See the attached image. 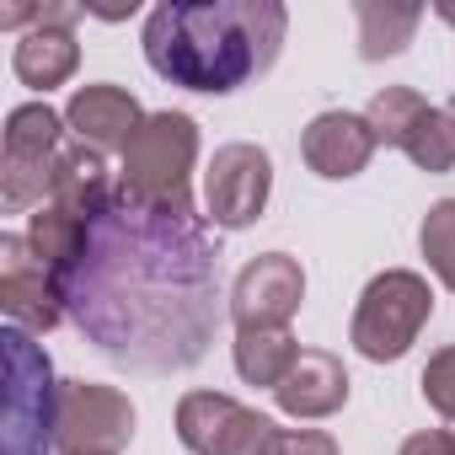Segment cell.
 <instances>
[{
  "label": "cell",
  "instance_id": "9c48e42d",
  "mask_svg": "<svg viewBox=\"0 0 455 455\" xmlns=\"http://www.w3.org/2000/svg\"><path fill=\"white\" fill-rule=\"evenodd\" d=\"M268 188H274V161L263 145H220L209 172H204V204H209V220L225 225V231H242V225L263 220L268 209Z\"/></svg>",
  "mask_w": 455,
  "mask_h": 455
},
{
  "label": "cell",
  "instance_id": "6da1fadb",
  "mask_svg": "<svg viewBox=\"0 0 455 455\" xmlns=\"http://www.w3.org/2000/svg\"><path fill=\"white\" fill-rule=\"evenodd\" d=\"M60 290L97 354L140 375H177L209 354L220 327V242L198 214L150 209L118 188Z\"/></svg>",
  "mask_w": 455,
  "mask_h": 455
},
{
  "label": "cell",
  "instance_id": "9a60e30c",
  "mask_svg": "<svg viewBox=\"0 0 455 455\" xmlns=\"http://www.w3.org/2000/svg\"><path fill=\"white\" fill-rule=\"evenodd\" d=\"M274 396L290 418H332L348 402V370H343V359H332L322 348H300L295 370L284 375V386Z\"/></svg>",
  "mask_w": 455,
  "mask_h": 455
},
{
  "label": "cell",
  "instance_id": "7c38bea8",
  "mask_svg": "<svg viewBox=\"0 0 455 455\" xmlns=\"http://www.w3.org/2000/svg\"><path fill=\"white\" fill-rule=\"evenodd\" d=\"M76 22H81V6H44L38 28H28L17 38V54H12V70H17L22 86L54 92V86H65L76 76V65H81Z\"/></svg>",
  "mask_w": 455,
  "mask_h": 455
},
{
  "label": "cell",
  "instance_id": "ba28073f",
  "mask_svg": "<svg viewBox=\"0 0 455 455\" xmlns=\"http://www.w3.org/2000/svg\"><path fill=\"white\" fill-rule=\"evenodd\" d=\"M274 418L242 407L225 391H188L177 402V439L193 455H268Z\"/></svg>",
  "mask_w": 455,
  "mask_h": 455
},
{
  "label": "cell",
  "instance_id": "3957f363",
  "mask_svg": "<svg viewBox=\"0 0 455 455\" xmlns=\"http://www.w3.org/2000/svg\"><path fill=\"white\" fill-rule=\"evenodd\" d=\"M193 161H198V124L188 113H150L134 145L124 150L118 188L134 204L193 214Z\"/></svg>",
  "mask_w": 455,
  "mask_h": 455
},
{
  "label": "cell",
  "instance_id": "d6986e66",
  "mask_svg": "<svg viewBox=\"0 0 455 455\" xmlns=\"http://www.w3.org/2000/svg\"><path fill=\"white\" fill-rule=\"evenodd\" d=\"M402 156H407L418 172H428V177L455 172V118H450V108H423L418 124H412L407 140H402Z\"/></svg>",
  "mask_w": 455,
  "mask_h": 455
},
{
  "label": "cell",
  "instance_id": "484cf974",
  "mask_svg": "<svg viewBox=\"0 0 455 455\" xmlns=\"http://www.w3.org/2000/svg\"><path fill=\"white\" fill-rule=\"evenodd\" d=\"M450 118H455V102H450Z\"/></svg>",
  "mask_w": 455,
  "mask_h": 455
},
{
  "label": "cell",
  "instance_id": "44dd1931",
  "mask_svg": "<svg viewBox=\"0 0 455 455\" xmlns=\"http://www.w3.org/2000/svg\"><path fill=\"white\" fill-rule=\"evenodd\" d=\"M423 108H428V102H423L412 86H380V92L370 97L364 118H370V129H375L380 145H396V150H402V140H407V129L418 124Z\"/></svg>",
  "mask_w": 455,
  "mask_h": 455
},
{
  "label": "cell",
  "instance_id": "30bf717a",
  "mask_svg": "<svg viewBox=\"0 0 455 455\" xmlns=\"http://www.w3.org/2000/svg\"><path fill=\"white\" fill-rule=\"evenodd\" d=\"M0 311L22 332H49L65 322V290L60 274L33 252L28 236H0Z\"/></svg>",
  "mask_w": 455,
  "mask_h": 455
},
{
  "label": "cell",
  "instance_id": "603a6c76",
  "mask_svg": "<svg viewBox=\"0 0 455 455\" xmlns=\"http://www.w3.org/2000/svg\"><path fill=\"white\" fill-rule=\"evenodd\" d=\"M268 455H338V439L322 428H274Z\"/></svg>",
  "mask_w": 455,
  "mask_h": 455
},
{
  "label": "cell",
  "instance_id": "5bb4252c",
  "mask_svg": "<svg viewBox=\"0 0 455 455\" xmlns=\"http://www.w3.org/2000/svg\"><path fill=\"white\" fill-rule=\"evenodd\" d=\"M65 124L76 129L81 145L92 150H129L134 134L145 129V113L134 102V92L113 86V81H97V86H81L65 108Z\"/></svg>",
  "mask_w": 455,
  "mask_h": 455
},
{
  "label": "cell",
  "instance_id": "cb8c5ba5",
  "mask_svg": "<svg viewBox=\"0 0 455 455\" xmlns=\"http://www.w3.org/2000/svg\"><path fill=\"white\" fill-rule=\"evenodd\" d=\"M396 455H455V434H450V428H423V434H412Z\"/></svg>",
  "mask_w": 455,
  "mask_h": 455
},
{
  "label": "cell",
  "instance_id": "ac0fdd59",
  "mask_svg": "<svg viewBox=\"0 0 455 455\" xmlns=\"http://www.w3.org/2000/svg\"><path fill=\"white\" fill-rule=\"evenodd\" d=\"M359 17V54L364 60H391L412 44L418 22H423V6H380V0H359L354 6Z\"/></svg>",
  "mask_w": 455,
  "mask_h": 455
},
{
  "label": "cell",
  "instance_id": "52a82bcc",
  "mask_svg": "<svg viewBox=\"0 0 455 455\" xmlns=\"http://www.w3.org/2000/svg\"><path fill=\"white\" fill-rule=\"evenodd\" d=\"M134 439V407L124 391L97 380H60L54 455H118Z\"/></svg>",
  "mask_w": 455,
  "mask_h": 455
},
{
  "label": "cell",
  "instance_id": "7402d4cb",
  "mask_svg": "<svg viewBox=\"0 0 455 455\" xmlns=\"http://www.w3.org/2000/svg\"><path fill=\"white\" fill-rule=\"evenodd\" d=\"M423 402L455 428V343L450 348H439L428 364H423Z\"/></svg>",
  "mask_w": 455,
  "mask_h": 455
},
{
  "label": "cell",
  "instance_id": "d4e9b609",
  "mask_svg": "<svg viewBox=\"0 0 455 455\" xmlns=\"http://www.w3.org/2000/svg\"><path fill=\"white\" fill-rule=\"evenodd\" d=\"M439 22H450V28H455V6H439Z\"/></svg>",
  "mask_w": 455,
  "mask_h": 455
},
{
  "label": "cell",
  "instance_id": "8992f818",
  "mask_svg": "<svg viewBox=\"0 0 455 455\" xmlns=\"http://www.w3.org/2000/svg\"><path fill=\"white\" fill-rule=\"evenodd\" d=\"M60 386L33 332L6 327V455H54Z\"/></svg>",
  "mask_w": 455,
  "mask_h": 455
},
{
  "label": "cell",
  "instance_id": "277c9868",
  "mask_svg": "<svg viewBox=\"0 0 455 455\" xmlns=\"http://www.w3.org/2000/svg\"><path fill=\"white\" fill-rule=\"evenodd\" d=\"M428 316H434L428 279L412 274V268H386V274H375L364 284L354 327H348V343L370 364H391V359H402L418 343V332L428 327Z\"/></svg>",
  "mask_w": 455,
  "mask_h": 455
},
{
  "label": "cell",
  "instance_id": "2e32d148",
  "mask_svg": "<svg viewBox=\"0 0 455 455\" xmlns=\"http://www.w3.org/2000/svg\"><path fill=\"white\" fill-rule=\"evenodd\" d=\"M113 198H118V182H113L102 150H92V145H81V140L65 145L60 172H54V198H49V204H60L65 214H76V220L92 225Z\"/></svg>",
  "mask_w": 455,
  "mask_h": 455
},
{
  "label": "cell",
  "instance_id": "e0dca14e",
  "mask_svg": "<svg viewBox=\"0 0 455 455\" xmlns=\"http://www.w3.org/2000/svg\"><path fill=\"white\" fill-rule=\"evenodd\" d=\"M231 354H236V375H242L247 386L279 391L284 375H290L295 359H300V343H295L290 327H236Z\"/></svg>",
  "mask_w": 455,
  "mask_h": 455
},
{
  "label": "cell",
  "instance_id": "4fadbf2b",
  "mask_svg": "<svg viewBox=\"0 0 455 455\" xmlns=\"http://www.w3.org/2000/svg\"><path fill=\"white\" fill-rule=\"evenodd\" d=\"M375 145H380V140H375L370 118H364V113H343V108L316 113V118L306 124V134H300V156H306V166H311L316 177H327V182L359 177V172L370 166Z\"/></svg>",
  "mask_w": 455,
  "mask_h": 455
},
{
  "label": "cell",
  "instance_id": "ffe728a7",
  "mask_svg": "<svg viewBox=\"0 0 455 455\" xmlns=\"http://www.w3.org/2000/svg\"><path fill=\"white\" fill-rule=\"evenodd\" d=\"M418 247H423L434 279L455 295V198L428 204V214H423V225H418Z\"/></svg>",
  "mask_w": 455,
  "mask_h": 455
},
{
  "label": "cell",
  "instance_id": "7a4b0ae2",
  "mask_svg": "<svg viewBox=\"0 0 455 455\" xmlns=\"http://www.w3.org/2000/svg\"><path fill=\"white\" fill-rule=\"evenodd\" d=\"M290 33L279 0H214V6H156L145 17V60L161 81L231 97L258 81Z\"/></svg>",
  "mask_w": 455,
  "mask_h": 455
},
{
  "label": "cell",
  "instance_id": "5b68a950",
  "mask_svg": "<svg viewBox=\"0 0 455 455\" xmlns=\"http://www.w3.org/2000/svg\"><path fill=\"white\" fill-rule=\"evenodd\" d=\"M65 118L49 102L12 108L6 118V150H0V204L6 214L44 209L54 198V172L65 156Z\"/></svg>",
  "mask_w": 455,
  "mask_h": 455
},
{
  "label": "cell",
  "instance_id": "8fae6325",
  "mask_svg": "<svg viewBox=\"0 0 455 455\" xmlns=\"http://www.w3.org/2000/svg\"><path fill=\"white\" fill-rule=\"evenodd\" d=\"M306 300V274L290 252L252 258L231 284V322L236 327H290Z\"/></svg>",
  "mask_w": 455,
  "mask_h": 455
}]
</instances>
